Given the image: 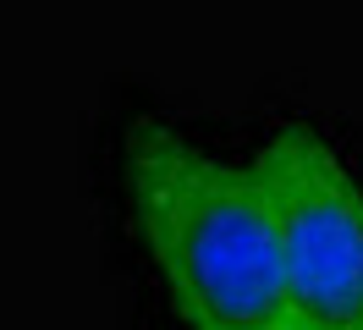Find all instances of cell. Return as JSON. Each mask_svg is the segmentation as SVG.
<instances>
[{
	"instance_id": "cell-2",
	"label": "cell",
	"mask_w": 363,
	"mask_h": 330,
	"mask_svg": "<svg viewBox=\"0 0 363 330\" xmlns=\"http://www.w3.org/2000/svg\"><path fill=\"white\" fill-rule=\"evenodd\" d=\"M253 171L281 231L286 330H363V154L314 110H270Z\"/></svg>"
},
{
	"instance_id": "cell-1",
	"label": "cell",
	"mask_w": 363,
	"mask_h": 330,
	"mask_svg": "<svg viewBox=\"0 0 363 330\" xmlns=\"http://www.w3.org/2000/svg\"><path fill=\"white\" fill-rule=\"evenodd\" d=\"M111 220L165 330H286L281 231L248 149L133 99L105 138Z\"/></svg>"
}]
</instances>
